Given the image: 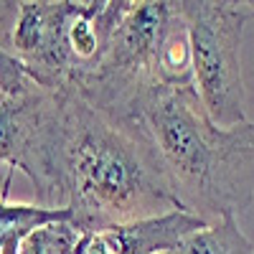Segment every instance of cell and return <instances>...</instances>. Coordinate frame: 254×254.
Returning <instances> with one entry per match:
<instances>
[{
  "label": "cell",
  "mask_w": 254,
  "mask_h": 254,
  "mask_svg": "<svg viewBox=\"0 0 254 254\" xmlns=\"http://www.w3.org/2000/svg\"><path fill=\"white\" fill-rule=\"evenodd\" d=\"M59 168L61 208L71 211L79 231L181 208L145 125L104 115L76 92H64Z\"/></svg>",
  "instance_id": "cell-1"
},
{
  "label": "cell",
  "mask_w": 254,
  "mask_h": 254,
  "mask_svg": "<svg viewBox=\"0 0 254 254\" xmlns=\"http://www.w3.org/2000/svg\"><path fill=\"white\" fill-rule=\"evenodd\" d=\"M183 211L203 221L242 216L254 198V122L221 127L196 87H155L140 107Z\"/></svg>",
  "instance_id": "cell-2"
},
{
  "label": "cell",
  "mask_w": 254,
  "mask_h": 254,
  "mask_svg": "<svg viewBox=\"0 0 254 254\" xmlns=\"http://www.w3.org/2000/svg\"><path fill=\"white\" fill-rule=\"evenodd\" d=\"M130 5L132 0H18L10 49L36 84L71 92L97 69Z\"/></svg>",
  "instance_id": "cell-3"
},
{
  "label": "cell",
  "mask_w": 254,
  "mask_h": 254,
  "mask_svg": "<svg viewBox=\"0 0 254 254\" xmlns=\"http://www.w3.org/2000/svg\"><path fill=\"white\" fill-rule=\"evenodd\" d=\"M173 18V0H132L110 41L107 54L71 92L110 117L140 122L145 97L155 87H163L160 59Z\"/></svg>",
  "instance_id": "cell-4"
},
{
  "label": "cell",
  "mask_w": 254,
  "mask_h": 254,
  "mask_svg": "<svg viewBox=\"0 0 254 254\" xmlns=\"http://www.w3.org/2000/svg\"><path fill=\"white\" fill-rule=\"evenodd\" d=\"M193 64V87L216 125L247 122L242 38L254 18V0H178Z\"/></svg>",
  "instance_id": "cell-5"
},
{
  "label": "cell",
  "mask_w": 254,
  "mask_h": 254,
  "mask_svg": "<svg viewBox=\"0 0 254 254\" xmlns=\"http://www.w3.org/2000/svg\"><path fill=\"white\" fill-rule=\"evenodd\" d=\"M61 125L64 92H0V163L23 173L49 208H61Z\"/></svg>",
  "instance_id": "cell-6"
},
{
  "label": "cell",
  "mask_w": 254,
  "mask_h": 254,
  "mask_svg": "<svg viewBox=\"0 0 254 254\" xmlns=\"http://www.w3.org/2000/svg\"><path fill=\"white\" fill-rule=\"evenodd\" d=\"M203 226H208V221L178 208L132 224L81 231L74 254H168Z\"/></svg>",
  "instance_id": "cell-7"
},
{
  "label": "cell",
  "mask_w": 254,
  "mask_h": 254,
  "mask_svg": "<svg viewBox=\"0 0 254 254\" xmlns=\"http://www.w3.org/2000/svg\"><path fill=\"white\" fill-rule=\"evenodd\" d=\"M71 221L69 208H49L41 203H10L0 198V254H20V247L38 229Z\"/></svg>",
  "instance_id": "cell-8"
},
{
  "label": "cell",
  "mask_w": 254,
  "mask_h": 254,
  "mask_svg": "<svg viewBox=\"0 0 254 254\" xmlns=\"http://www.w3.org/2000/svg\"><path fill=\"white\" fill-rule=\"evenodd\" d=\"M171 254H254V244L239 229L237 216H224L188 234Z\"/></svg>",
  "instance_id": "cell-9"
},
{
  "label": "cell",
  "mask_w": 254,
  "mask_h": 254,
  "mask_svg": "<svg viewBox=\"0 0 254 254\" xmlns=\"http://www.w3.org/2000/svg\"><path fill=\"white\" fill-rule=\"evenodd\" d=\"M15 10H18V3H0V92H10V94L41 87L10 51Z\"/></svg>",
  "instance_id": "cell-10"
},
{
  "label": "cell",
  "mask_w": 254,
  "mask_h": 254,
  "mask_svg": "<svg viewBox=\"0 0 254 254\" xmlns=\"http://www.w3.org/2000/svg\"><path fill=\"white\" fill-rule=\"evenodd\" d=\"M81 231L71 221H61L38 229L28 242L20 247V254H74Z\"/></svg>",
  "instance_id": "cell-11"
},
{
  "label": "cell",
  "mask_w": 254,
  "mask_h": 254,
  "mask_svg": "<svg viewBox=\"0 0 254 254\" xmlns=\"http://www.w3.org/2000/svg\"><path fill=\"white\" fill-rule=\"evenodd\" d=\"M168 254H171V252H168Z\"/></svg>",
  "instance_id": "cell-12"
}]
</instances>
